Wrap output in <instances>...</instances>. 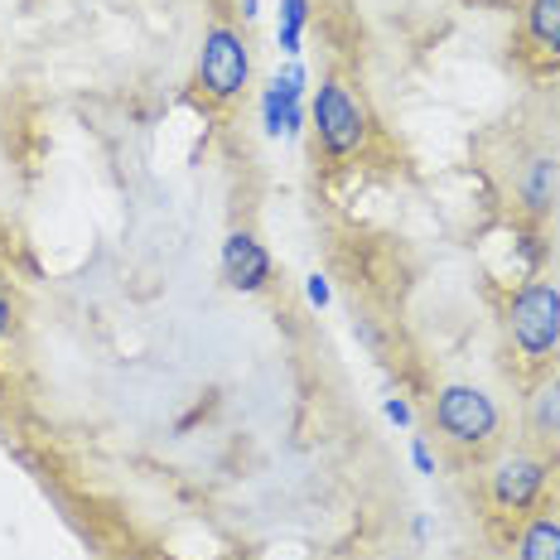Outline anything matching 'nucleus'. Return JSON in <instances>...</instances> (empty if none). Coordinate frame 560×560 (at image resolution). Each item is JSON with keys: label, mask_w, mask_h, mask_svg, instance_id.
I'll return each mask as SVG.
<instances>
[{"label": "nucleus", "mask_w": 560, "mask_h": 560, "mask_svg": "<svg viewBox=\"0 0 560 560\" xmlns=\"http://www.w3.org/2000/svg\"><path fill=\"white\" fill-rule=\"evenodd\" d=\"M430 425H435L440 445L459 459H483V454L498 450L503 440V411L483 387L474 382H450V387L435 392V406H430Z\"/></svg>", "instance_id": "nucleus-1"}, {"label": "nucleus", "mask_w": 560, "mask_h": 560, "mask_svg": "<svg viewBox=\"0 0 560 560\" xmlns=\"http://www.w3.org/2000/svg\"><path fill=\"white\" fill-rule=\"evenodd\" d=\"M508 343L527 368H551L560 353V285L527 280L508 305Z\"/></svg>", "instance_id": "nucleus-2"}, {"label": "nucleus", "mask_w": 560, "mask_h": 560, "mask_svg": "<svg viewBox=\"0 0 560 560\" xmlns=\"http://www.w3.org/2000/svg\"><path fill=\"white\" fill-rule=\"evenodd\" d=\"M252 83V44L247 34L228 20H213L203 30V44H198L194 58V88L203 92L213 107H232V102L247 92Z\"/></svg>", "instance_id": "nucleus-3"}, {"label": "nucleus", "mask_w": 560, "mask_h": 560, "mask_svg": "<svg viewBox=\"0 0 560 560\" xmlns=\"http://www.w3.org/2000/svg\"><path fill=\"white\" fill-rule=\"evenodd\" d=\"M310 126H314V145L324 160L343 165L358 150L368 145V107L343 78H324L319 92L310 102Z\"/></svg>", "instance_id": "nucleus-4"}, {"label": "nucleus", "mask_w": 560, "mask_h": 560, "mask_svg": "<svg viewBox=\"0 0 560 560\" xmlns=\"http://www.w3.org/2000/svg\"><path fill=\"white\" fill-rule=\"evenodd\" d=\"M546 488H551V459L541 450H508L488 469V503L508 517L536 512L546 503Z\"/></svg>", "instance_id": "nucleus-5"}, {"label": "nucleus", "mask_w": 560, "mask_h": 560, "mask_svg": "<svg viewBox=\"0 0 560 560\" xmlns=\"http://www.w3.org/2000/svg\"><path fill=\"white\" fill-rule=\"evenodd\" d=\"M512 194L527 218H546L560 203V155L556 150H527L512 170Z\"/></svg>", "instance_id": "nucleus-6"}, {"label": "nucleus", "mask_w": 560, "mask_h": 560, "mask_svg": "<svg viewBox=\"0 0 560 560\" xmlns=\"http://www.w3.org/2000/svg\"><path fill=\"white\" fill-rule=\"evenodd\" d=\"M271 276H276V261H271V252H266V242L247 228L228 232V242H223V280L228 285L237 290V295H256V290L271 285Z\"/></svg>", "instance_id": "nucleus-7"}, {"label": "nucleus", "mask_w": 560, "mask_h": 560, "mask_svg": "<svg viewBox=\"0 0 560 560\" xmlns=\"http://www.w3.org/2000/svg\"><path fill=\"white\" fill-rule=\"evenodd\" d=\"M522 44L541 68H560V0L522 5Z\"/></svg>", "instance_id": "nucleus-8"}, {"label": "nucleus", "mask_w": 560, "mask_h": 560, "mask_svg": "<svg viewBox=\"0 0 560 560\" xmlns=\"http://www.w3.org/2000/svg\"><path fill=\"white\" fill-rule=\"evenodd\" d=\"M512 560H560V508L541 503L536 512H527Z\"/></svg>", "instance_id": "nucleus-9"}, {"label": "nucleus", "mask_w": 560, "mask_h": 560, "mask_svg": "<svg viewBox=\"0 0 560 560\" xmlns=\"http://www.w3.org/2000/svg\"><path fill=\"white\" fill-rule=\"evenodd\" d=\"M527 430L536 440H560V377H541L527 396Z\"/></svg>", "instance_id": "nucleus-10"}, {"label": "nucleus", "mask_w": 560, "mask_h": 560, "mask_svg": "<svg viewBox=\"0 0 560 560\" xmlns=\"http://www.w3.org/2000/svg\"><path fill=\"white\" fill-rule=\"evenodd\" d=\"M310 25V0H280V54L285 58H300V34H305Z\"/></svg>", "instance_id": "nucleus-11"}, {"label": "nucleus", "mask_w": 560, "mask_h": 560, "mask_svg": "<svg viewBox=\"0 0 560 560\" xmlns=\"http://www.w3.org/2000/svg\"><path fill=\"white\" fill-rule=\"evenodd\" d=\"M295 107H305V102H290V97H280V88L271 83L261 92V126H266V136H285L290 131V112Z\"/></svg>", "instance_id": "nucleus-12"}, {"label": "nucleus", "mask_w": 560, "mask_h": 560, "mask_svg": "<svg viewBox=\"0 0 560 560\" xmlns=\"http://www.w3.org/2000/svg\"><path fill=\"white\" fill-rule=\"evenodd\" d=\"M411 464H416V474H425V478H435V454H430L425 440H411Z\"/></svg>", "instance_id": "nucleus-13"}, {"label": "nucleus", "mask_w": 560, "mask_h": 560, "mask_svg": "<svg viewBox=\"0 0 560 560\" xmlns=\"http://www.w3.org/2000/svg\"><path fill=\"white\" fill-rule=\"evenodd\" d=\"M305 295H310L314 310H324V305L334 300V290H329V280H324V276H310V280H305Z\"/></svg>", "instance_id": "nucleus-14"}, {"label": "nucleus", "mask_w": 560, "mask_h": 560, "mask_svg": "<svg viewBox=\"0 0 560 560\" xmlns=\"http://www.w3.org/2000/svg\"><path fill=\"white\" fill-rule=\"evenodd\" d=\"M382 416H387L392 425H401V430H406V425H411V420H416V416H411V401H401V396H392V401L382 406Z\"/></svg>", "instance_id": "nucleus-15"}, {"label": "nucleus", "mask_w": 560, "mask_h": 560, "mask_svg": "<svg viewBox=\"0 0 560 560\" xmlns=\"http://www.w3.org/2000/svg\"><path fill=\"white\" fill-rule=\"evenodd\" d=\"M5 334H10V295L0 290V343H5Z\"/></svg>", "instance_id": "nucleus-16"}, {"label": "nucleus", "mask_w": 560, "mask_h": 560, "mask_svg": "<svg viewBox=\"0 0 560 560\" xmlns=\"http://www.w3.org/2000/svg\"><path fill=\"white\" fill-rule=\"evenodd\" d=\"M242 15L256 20V15H261V5H256V0H242Z\"/></svg>", "instance_id": "nucleus-17"}]
</instances>
